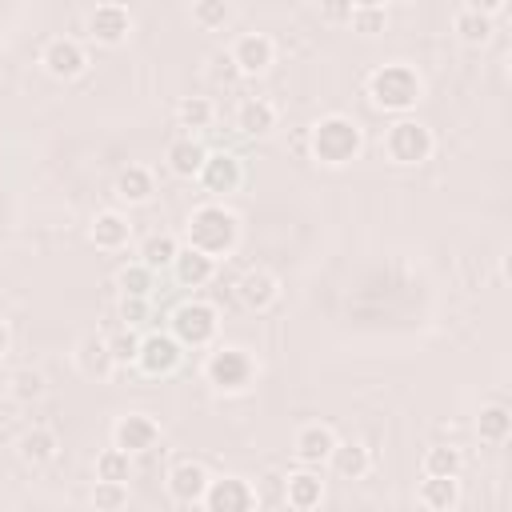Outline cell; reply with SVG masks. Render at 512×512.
<instances>
[{"mask_svg": "<svg viewBox=\"0 0 512 512\" xmlns=\"http://www.w3.org/2000/svg\"><path fill=\"white\" fill-rule=\"evenodd\" d=\"M368 100L372 108L380 112H412L420 100H424V80L412 64H380L372 76H368Z\"/></svg>", "mask_w": 512, "mask_h": 512, "instance_id": "6da1fadb", "label": "cell"}, {"mask_svg": "<svg viewBox=\"0 0 512 512\" xmlns=\"http://www.w3.org/2000/svg\"><path fill=\"white\" fill-rule=\"evenodd\" d=\"M308 144H312V160H320L324 168H344V164H352L360 156L364 132H360V124L352 116L332 112V116H324V120L312 124Z\"/></svg>", "mask_w": 512, "mask_h": 512, "instance_id": "7a4b0ae2", "label": "cell"}, {"mask_svg": "<svg viewBox=\"0 0 512 512\" xmlns=\"http://www.w3.org/2000/svg\"><path fill=\"white\" fill-rule=\"evenodd\" d=\"M240 240V216L224 204H200L188 216V244L208 256H228Z\"/></svg>", "mask_w": 512, "mask_h": 512, "instance_id": "3957f363", "label": "cell"}, {"mask_svg": "<svg viewBox=\"0 0 512 512\" xmlns=\"http://www.w3.org/2000/svg\"><path fill=\"white\" fill-rule=\"evenodd\" d=\"M204 380H208L216 392H224V396H240V392H248L252 380H256V360H252V352L240 348V344H220V348L208 352V360H204Z\"/></svg>", "mask_w": 512, "mask_h": 512, "instance_id": "277c9868", "label": "cell"}, {"mask_svg": "<svg viewBox=\"0 0 512 512\" xmlns=\"http://www.w3.org/2000/svg\"><path fill=\"white\" fill-rule=\"evenodd\" d=\"M432 148H436V140H432L428 124H420V120L400 116V120L384 132V152H388L392 164H404V168L424 164V160L432 156Z\"/></svg>", "mask_w": 512, "mask_h": 512, "instance_id": "5b68a950", "label": "cell"}, {"mask_svg": "<svg viewBox=\"0 0 512 512\" xmlns=\"http://www.w3.org/2000/svg\"><path fill=\"white\" fill-rule=\"evenodd\" d=\"M220 332V316L208 300H188L172 312V336L184 344V348H208Z\"/></svg>", "mask_w": 512, "mask_h": 512, "instance_id": "8992f818", "label": "cell"}, {"mask_svg": "<svg viewBox=\"0 0 512 512\" xmlns=\"http://www.w3.org/2000/svg\"><path fill=\"white\" fill-rule=\"evenodd\" d=\"M184 360V344L172 336V332H152V336H140V352H136V368L144 376H168L176 372Z\"/></svg>", "mask_w": 512, "mask_h": 512, "instance_id": "52a82bcc", "label": "cell"}, {"mask_svg": "<svg viewBox=\"0 0 512 512\" xmlns=\"http://www.w3.org/2000/svg\"><path fill=\"white\" fill-rule=\"evenodd\" d=\"M112 444L124 448L128 456H140V452H152L160 444V424L144 412H128L112 424Z\"/></svg>", "mask_w": 512, "mask_h": 512, "instance_id": "ba28073f", "label": "cell"}, {"mask_svg": "<svg viewBox=\"0 0 512 512\" xmlns=\"http://www.w3.org/2000/svg\"><path fill=\"white\" fill-rule=\"evenodd\" d=\"M196 180L204 184V192L228 196V192H236L244 184V164L232 152H208L204 164H200V172H196Z\"/></svg>", "mask_w": 512, "mask_h": 512, "instance_id": "9c48e42d", "label": "cell"}, {"mask_svg": "<svg viewBox=\"0 0 512 512\" xmlns=\"http://www.w3.org/2000/svg\"><path fill=\"white\" fill-rule=\"evenodd\" d=\"M212 512H248L256 508V488L244 476H224V480H208V492L200 500Z\"/></svg>", "mask_w": 512, "mask_h": 512, "instance_id": "30bf717a", "label": "cell"}, {"mask_svg": "<svg viewBox=\"0 0 512 512\" xmlns=\"http://www.w3.org/2000/svg\"><path fill=\"white\" fill-rule=\"evenodd\" d=\"M272 60H276V48L264 32H244L228 52V64H236L240 76H260L272 68Z\"/></svg>", "mask_w": 512, "mask_h": 512, "instance_id": "8fae6325", "label": "cell"}, {"mask_svg": "<svg viewBox=\"0 0 512 512\" xmlns=\"http://www.w3.org/2000/svg\"><path fill=\"white\" fill-rule=\"evenodd\" d=\"M132 32V12L124 4H100L92 16H88V36L104 48H120Z\"/></svg>", "mask_w": 512, "mask_h": 512, "instance_id": "7c38bea8", "label": "cell"}, {"mask_svg": "<svg viewBox=\"0 0 512 512\" xmlns=\"http://www.w3.org/2000/svg\"><path fill=\"white\" fill-rule=\"evenodd\" d=\"M40 64H44V72H48V76H56V80H76V76L88 68V56H84V48H80L76 40L56 36V40H48V44H44Z\"/></svg>", "mask_w": 512, "mask_h": 512, "instance_id": "4fadbf2b", "label": "cell"}, {"mask_svg": "<svg viewBox=\"0 0 512 512\" xmlns=\"http://www.w3.org/2000/svg\"><path fill=\"white\" fill-rule=\"evenodd\" d=\"M208 468L200 460H176L172 472H168V496L176 504H200L204 492H208Z\"/></svg>", "mask_w": 512, "mask_h": 512, "instance_id": "5bb4252c", "label": "cell"}, {"mask_svg": "<svg viewBox=\"0 0 512 512\" xmlns=\"http://www.w3.org/2000/svg\"><path fill=\"white\" fill-rule=\"evenodd\" d=\"M236 296L248 312H268L276 300H280V280L268 272V268H248L240 280H236Z\"/></svg>", "mask_w": 512, "mask_h": 512, "instance_id": "9a60e30c", "label": "cell"}, {"mask_svg": "<svg viewBox=\"0 0 512 512\" xmlns=\"http://www.w3.org/2000/svg\"><path fill=\"white\" fill-rule=\"evenodd\" d=\"M168 268H172V276H176L180 288H204V284L216 276V256H208V252L184 244V248H176V256H172Z\"/></svg>", "mask_w": 512, "mask_h": 512, "instance_id": "2e32d148", "label": "cell"}, {"mask_svg": "<svg viewBox=\"0 0 512 512\" xmlns=\"http://www.w3.org/2000/svg\"><path fill=\"white\" fill-rule=\"evenodd\" d=\"M320 500H324V480H320V472H312V468L304 464L300 472L284 476V504H288V508L312 512V508H320Z\"/></svg>", "mask_w": 512, "mask_h": 512, "instance_id": "e0dca14e", "label": "cell"}, {"mask_svg": "<svg viewBox=\"0 0 512 512\" xmlns=\"http://www.w3.org/2000/svg\"><path fill=\"white\" fill-rule=\"evenodd\" d=\"M332 448H336V432H332L328 424H304V428L296 432V440H292L296 460H300V464H308V468L324 464Z\"/></svg>", "mask_w": 512, "mask_h": 512, "instance_id": "ac0fdd59", "label": "cell"}, {"mask_svg": "<svg viewBox=\"0 0 512 512\" xmlns=\"http://www.w3.org/2000/svg\"><path fill=\"white\" fill-rule=\"evenodd\" d=\"M88 236H92V244H96L100 252H120V248H128V240H132V224H128V216H120V212L108 208V212H96Z\"/></svg>", "mask_w": 512, "mask_h": 512, "instance_id": "d6986e66", "label": "cell"}, {"mask_svg": "<svg viewBox=\"0 0 512 512\" xmlns=\"http://www.w3.org/2000/svg\"><path fill=\"white\" fill-rule=\"evenodd\" d=\"M76 368L88 376V380H108L112 376V352H108V340L88 332L80 344H76Z\"/></svg>", "mask_w": 512, "mask_h": 512, "instance_id": "ffe728a7", "label": "cell"}, {"mask_svg": "<svg viewBox=\"0 0 512 512\" xmlns=\"http://www.w3.org/2000/svg\"><path fill=\"white\" fill-rule=\"evenodd\" d=\"M204 156H208V148H204L200 140H192V136H176V140L168 144V152H164L168 168H172L180 180H192V176L200 172Z\"/></svg>", "mask_w": 512, "mask_h": 512, "instance_id": "44dd1931", "label": "cell"}, {"mask_svg": "<svg viewBox=\"0 0 512 512\" xmlns=\"http://www.w3.org/2000/svg\"><path fill=\"white\" fill-rule=\"evenodd\" d=\"M416 500L428 512H452L460 504V484H456V476H424Z\"/></svg>", "mask_w": 512, "mask_h": 512, "instance_id": "7402d4cb", "label": "cell"}, {"mask_svg": "<svg viewBox=\"0 0 512 512\" xmlns=\"http://www.w3.org/2000/svg\"><path fill=\"white\" fill-rule=\"evenodd\" d=\"M236 128H240L244 136H268V132L276 128V108H272L268 100H260V96H248V100L236 108Z\"/></svg>", "mask_w": 512, "mask_h": 512, "instance_id": "603a6c76", "label": "cell"}, {"mask_svg": "<svg viewBox=\"0 0 512 512\" xmlns=\"http://www.w3.org/2000/svg\"><path fill=\"white\" fill-rule=\"evenodd\" d=\"M152 192H156V180H152V172H148L144 164H128V168L116 176V196H120L124 204H148Z\"/></svg>", "mask_w": 512, "mask_h": 512, "instance_id": "cb8c5ba5", "label": "cell"}, {"mask_svg": "<svg viewBox=\"0 0 512 512\" xmlns=\"http://www.w3.org/2000/svg\"><path fill=\"white\" fill-rule=\"evenodd\" d=\"M328 464H332V472L340 476V480H360L364 472H368V464H372V456H368V448L364 444H340L336 440V448L328 452Z\"/></svg>", "mask_w": 512, "mask_h": 512, "instance_id": "d4e9b609", "label": "cell"}, {"mask_svg": "<svg viewBox=\"0 0 512 512\" xmlns=\"http://www.w3.org/2000/svg\"><path fill=\"white\" fill-rule=\"evenodd\" d=\"M56 448H60V440H56L52 428H28V432L20 436V460L32 464V468L56 460Z\"/></svg>", "mask_w": 512, "mask_h": 512, "instance_id": "484cf974", "label": "cell"}, {"mask_svg": "<svg viewBox=\"0 0 512 512\" xmlns=\"http://www.w3.org/2000/svg\"><path fill=\"white\" fill-rule=\"evenodd\" d=\"M476 432L484 444H504L512 436V412L504 404H484L476 416Z\"/></svg>", "mask_w": 512, "mask_h": 512, "instance_id": "4316f807", "label": "cell"}, {"mask_svg": "<svg viewBox=\"0 0 512 512\" xmlns=\"http://www.w3.org/2000/svg\"><path fill=\"white\" fill-rule=\"evenodd\" d=\"M456 36L464 40V44H472V48H480V44H488L492 40V16H484V12H472V8H464L460 16H456Z\"/></svg>", "mask_w": 512, "mask_h": 512, "instance_id": "83f0119b", "label": "cell"}, {"mask_svg": "<svg viewBox=\"0 0 512 512\" xmlns=\"http://www.w3.org/2000/svg\"><path fill=\"white\" fill-rule=\"evenodd\" d=\"M116 288L124 292V296H152V288H156V272L148 268V264H124L120 272H116Z\"/></svg>", "mask_w": 512, "mask_h": 512, "instance_id": "f1b7e54d", "label": "cell"}, {"mask_svg": "<svg viewBox=\"0 0 512 512\" xmlns=\"http://www.w3.org/2000/svg\"><path fill=\"white\" fill-rule=\"evenodd\" d=\"M176 248H180V240H176V236L156 232V236H148V240L140 244V264H148L152 272H156V268H168V264H172V256H176Z\"/></svg>", "mask_w": 512, "mask_h": 512, "instance_id": "f546056e", "label": "cell"}, {"mask_svg": "<svg viewBox=\"0 0 512 512\" xmlns=\"http://www.w3.org/2000/svg\"><path fill=\"white\" fill-rule=\"evenodd\" d=\"M128 476H132V456L124 448L112 444L96 456V480H124L128 484Z\"/></svg>", "mask_w": 512, "mask_h": 512, "instance_id": "4dcf8cb0", "label": "cell"}, {"mask_svg": "<svg viewBox=\"0 0 512 512\" xmlns=\"http://www.w3.org/2000/svg\"><path fill=\"white\" fill-rule=\"evenodd\" d=\"M212 100H204V96H184L180 100V108H176V120H180V128H192V132H200V128H208L212 124Z\"/></svg>", "mask_w": 512, "mask_h": 512, "instance_id": "1f68e13d", "label": "cell"}, {"mask_svg": "<svg viewBox=\"0 0 512 512\" xmlns=\"http://www.w3.org/2000/svg\"><path fill=\"white\" fill-rule=\"evenodd\" d=\"M192 20H196V28L216 32V28H224L232 20V4L228 0H196L192 4Z\"/></svg>", "mask_w": 512, "mask_h": 512, "instance_id": "d6a6232c", "label": "cell"}, {"mask_svg": "<svg viewBox=\"0 0 512 512\" xmlns=\"http://www.w3.org/2000/svg\"><path fill=\"white\" fill-rule=\"evenodd\" d=\"M424 476H460V452L452 444H436L424 452Z\"/></svg>", "mask_w": 512, "mask_h": 512, "instance_id": "836d02e7", "label": "cell"}, {"mask_svg": "<svg viewBox=\"0 0 512 512\" xmlns=\"http://www.w3.org/2000/svg\"><path fill=\"white\" fill-rule=\"evenodd\" d=\"M92 504L104 508V512L124 508V504H128V484H124V480H96V488H92Z\"/></svg>", "mask_w": 512, "mask_h": 512, "instance_id": "e575fe53", "label": "cell"}, {"mask_svg": "<svg viewBox=\"0 0 512 512\" xmlns=\"http://www.w3.org/2000/svg\"><path fill=\"white\" fill-rule=\"evenodd\" d=\"M352 32H360V36H380L384 28H388V12H384V4L380 8H352Z\"/></svg>", "mask_w": 512, "mask_h": 512, "instance_id": "d590c367", "label": "cell"}, {"mask_svg": "<svg viewBox=\"0 0 512 512\" xmlns=\"http://www.w3.org/2000/svg\"><path fill=\"white\" fill-rule=\"evenodd\" d=\"M108 352H112V364L124 368V364H136V352H140V336L132 328H124L120 336L108 340Z\"/></svg>", "mask_w": 512, "mask_h": 512, "instance_id": "8d00e7d4", "label": "cell"}, {"mask_svg": "<svg viewBox=\"0 0 512 512\" xmlns=\"http://www.w3.org/2000/svg\"><path fill=\"white\" fill-rule=\"evenodd\" d=\"M120 320H124V328H144V324L152 320L148 296H124V300H120Z\"/></svg>", "mask_w": 512, "mask_h": 512, "instance_id": "74e56055", "label": "cell"}, {"mask_svg": "<svg viewBox=\"0 0 512 512\" xmlns=\"http://www.w3.org/2000/svg\"><path fill=\"white\" fill-rule=\"evenodd\" d=\"M12 392H16L20 400H36V396L44 392V376L24 368V372H16V376H12Z\"/></svg>", "mask_w": 512, "mask_h": 512, "instance_id": "f35d334b", "label": "cell"}, {"mask_svg": "<svg viewBox=\"0 0 512 512\" xmlns=\"http://www.w3.org/2000/svg\"><path fill=\"white\" fill-rule=\"evenodd\" d=\"M320 16L328 24H348L352 20V0H320Z\"/></svg>", "mask_w": 512, "mask_h": 512, "instance_id": "ab89813d", "label": "cell"}, {"mask_svg": "<svg viewBox=\"0 0 512 512\" xmlns=\"http://www.w3.org/2000/svg\"><path fill=\"white\" fill-rule=\"evenodd\" d=\"M464 8H472V12H484V16H496V12L504 8V0H464Z\"/></svg>", "mask_w": 512, "mask_h": 512, "instance_id": "60d3db41", "label": "cell"}, {"mask_svg": "<svg viewBox=\"0 0 512 512\" xmlns=\"http://www.w3.org/2000/svg\"><path fill=\"white\" fill-rule=\"evenodd\" d=\"M4 352H8V324L0 320V356H4Z\"/></svg>", "mask_w": 512, "mask_h": 512, "instance_id": "b9f144b4", "label": "cell"}, {"mask_svg": "<svg viewBox=\"0 0 512 512\" xmlns=\"http://www.w3.org/2000/svg\"><path fill=\"white\" fill-rule=\"evenodd\" d=\"M384 0H352V8H380Z\"/></svg>", "mask_w": 512, "mask_h": 512, "instance_id": "7bdbcfd3", "label": "cell"}, {"mask_svg": "<svg viewBox=\"0 0 512 512\" xmlns=\"http://www.w3.org/2000/svg\"><path fill=\"white\" fill-rule=\"evenodd\" d=\"M396 4H412V0H396Z\"/></svg>", "mask_w": 512, "mask_h": 512, "instance_id": "ee69618b", "label": "cell"}]
</instances>
